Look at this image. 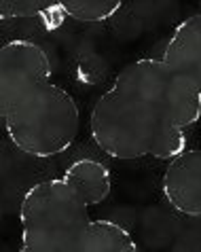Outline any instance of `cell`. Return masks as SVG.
<instances>
[{
    "label": "cell",
    "instance_id": "cell-1",
    "mask_svg": "<svg viewBox=\"0 0 201 252\" xmlns=\"http://www.w3.org/2000/svg\"><path fill=\"white\" fill-rule=\"evenodd\" d=\"M51 60L32 40H11L0 51V117L6 138L30 157H55L79 136V106L51 81Z\"/></svg>",
    "mask_w": 201,
    "mask_h": 252
},
{
    "label": "cell",
    "instance_id": "cell-2",
    "mask_svg": "<svg viewBox=\"0 0 201 252\" xmlns=\"http://www.w3.org/2000/svg\"><path fill=\"white\" fill-rule=\"evenodd\" d=\"M89 129L102 153L121 161L140 157L172 161L189 149V129L165 127L116 87L104 92L93 104Z\"/></svg>",
    "mask_w": 201,
    "mask_h": 252
},
{
    "label": "cell",
    "instance_id": "cell-3",
    "mask_svg": "<svg viewBox=\"0 0 201 252\" xmlns=\"http://www.w3.org/2000/svg\"><path fill=\"white\" fill-rule=\"evenodd\" d=\"M89 206L64 178L32 185L19 206L24 252H81Z\"/></svg>",
    "mask_w": 201,
    "mask_h": 252
},
{
    "label": "cell",
    "instance_id": "cell-4",
    "mask_svg": "<svg viewBox=\"0 0 201 252\" xmlns=\"http://www.w3.org/2000/svg\"><path fill=\"white\" fill-rule=\"evenodd\" d=\"M113 87L131 95L165 127L191 129L201 119V89L163 60L131 62L115 76Z\"/></svg>",
    "mask_w": 201,
    "mask_h": 252
},
{
    "label": "cell",
    "instance_id": "cell-5",
    "mask_svg": "<svg viewBox=\"0 0 201 252\" xmlns=\"http://www.w3.org/2000/svg\"><path fill=\"white\" fill-rule=\"evenodd\" d=\"M161 191L170 208L184 216H201V149H186L165 167Z\"/></svg>",
    "mask_w": 201,
    "mask_h": 252
},
{
    "label": "cell",
    "instance_id": "cell-6",
    "mask_svg": "<svg viewBox=\"0 0 201 252\" xmlns=\"http://www.w3.org/2000/svg\"><path fill=\"white\" fill-rule=\"evenodd\" d=\"M161 60L201 89V13L176 26Z\"/></svg>",
    "mask_w": 201,
    "mask_h": 252
},
{
    "label": "cell",
    "instance_id": "cell-7",
    "mask_svg": "<svg viewBox=\"0 0 201 252\" xmlns=\"http://www.w3.org/2000/svg\"><path fill=\"white\" fill-rule=\"evenodd\" d=\"M64 180L87 201V206H100L113 189L110 170L98 159L74 161L66 167Z\"/></svg>",
    "mask_w": 201,
    "mask_h": 252
},
{
    "label": "cell",
    "instance_id": "cell-8",
    "mask_svg": "<svg viewBox=\"0 0 201 252\" xmlns=\"http://www.w3.org/2000/svg\"><path fill=\"white\" fill-rule=\"evenodd\" d=\"M138 244L125 227L113 220H91L83 235L81 252H136Z\"/></svg>",
    "mask_w": 201,
    "mask_h": 252
},
{
    "label": "cell",
    "instance_id": "cell-9",
    "mask_svg": "<svg viewBox=\"0 0 201 252\" xmlns=\"http://www.w3.org/2000/svg\"><path fill=\"white\" fill-rule=\"evenodd\" d=\"M125 0H59L61 11L70 19L81 24L108 22L121 11Z\"/></svg>",
    "mask_w": 201,
    "mask_h": 252
},
{
    "label": "cell",
    "instance_id": "cell-10",
    "mask_svg": "<svg viewBox=\"0 0 201 252\" xmlns=\"http://www.w3.org/2000/svg\"><path fill=\"white\" fill-rule=\"evenodd\" d=\"M57 4L59 0H0V17L2 19L40 17Z\"/></svg>",
    "mask_w": 201,
    "mask_h": 252
}]
</instances>
